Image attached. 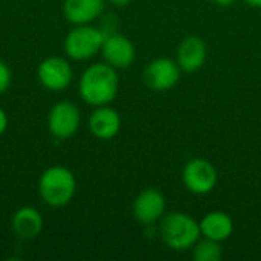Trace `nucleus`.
<instances>
[{"label":"nucleus","mask_w":261,"mask_h":261,"mask_svg":"<svg viewBox=\"0 0 261 261\" xmlns=\"http://www.w3.org/2000/svg\"><path fill=\"white\" fill-rule=\"evenodd\" d=\"M101 55L107 64L115 69H127L132 66L136 57V49L132 40L122 34H110L106 35Z\"/></svg>","instance_id":"obj_9"},{"label":"nucleus","mask_w":261,"mask_h":261,"mask_svg":"<svg viewBox=\"0 0 261 261\" xmlns=\"http://www.w3.org/2000/svg\"><path fill=\"white\" fill-rule=\"evenodd\" d=\"M80 122H81L80 109L70 101L57 102L50 109V113H49V118H47L49 132L57 139L72 138L78 132Z\"/></svg>","instance_id":"obj_7"},{"label":"nucleus","mask_w":261,"mask_h":261,"mask_svg":"<svg viewBox=\"0 0 261 261\" xmlns=\"http://www.w3.org/2000/svg\"><path fill=\"white\" fill-rule=\"evenodd\" d=\"M206 61V44L197 35L185 37L177 47V64L184 72L193 73L203 67Z\"/></svg>","instance_id":"obj_11"},{"label":"nucleus","mask_w":261,"mask_h":261,"mask_svg":"<svg viewBox=\"0 0 261 261\" xmlns=\"http://www.w3.org/2000/svg\"><path fill=\"white\" fill-rule=\"evenodd\" d=\"M200 234L205 239H211L216 242L228 240L234 231L232 219L223 211H213L208 213L200 220Z\"/></svg>","instance_id":"obj_15"},{"label":"nucleus","mask_w":261,"mask_h":261,"mask_svg":"<svg viewBox=\"0 0 261 261\" xmlns=\"http://www.w3.org/2000/svg\"><path fill=\"white\" fill-rule=\"evenodd\" d=\"M104 11V0H64L63 12L73 24H89Z\"/></svg>","instance_id":"obj_13"},{"label":"nucleus","mask_w":261,"mask_h":261,"mask_svg":"<svg viewBox=\"0 0 261 261\" xmlns=\"http://www.w3.org/2000/svg\"><path fill=\"white\" fill-rule=\"evenodd\" d=\"M119 78L115 67L107 63H95L89 66L78 84L80 96L89 106H109L118 95Z\"/></svg>","instance_id":"obj_1"},{"label":"nucleus","mask_w":261,"mask_h":261,"mask_svg":"<svg viewBox=\"0 0 261 261\" xmlns=\"http://www.w3.org/2000/svg\"><path fill=\"white\" fill-rule=\"evenodd\" d=\"M182 180L188 191L193 194H208L217 185V170L214 165L202 158L191 159L185 164L182 171Z\"/></svg>","instance_id":"obj_5"},{"label":"nucleus","mask_w":261,"mask_h":261,"mask_svg":"<svg viewBox=\"0 0 261 261\" xmlns=\"http://www.w3.org/2000/svg\"><path fill=\"white\" fill-rule=\"evenodd\" d=\"M40 197L44 203L54 208L67 205L76 191V180L73 173L61 165H55L43 171L38 182Z\"/></svg>","instance_id":"obj_2"},{"label":"nucleus","mask_w":261,"mask_h":261,"mask_svg":"<svg viewBox=\"0 0 261 261\" xmlns=\"http://www.w3.org/2000/svg\"><path fill=\"white\" fill-rule=\"evenodd\" d=\"M12 229L21 240H32L38 237L43 229V217L32 206H23L12 216Z\"/></svg>","instance_id":"obj_14"},{"label":"nucleus","mask_w":261,"mask_h":261,"mask_svg":"<svg viewBox=\"0 0 261 261\" xmlns=\"http://www.w3.org/2000/svg\"><path fill=\"white\" fill-rule=\"evenodd\" d=\"M106 34L90 24H76L64 40V50L69 58L84 61L101 52Z\"/></svg>","instance_id":"obj_4"},{"label":"nucleus","mask_w":261,"mask_h":261,"mask_svg":"<svg viewBox=\"0 0 261 261\" xmlns=\"http://www.w3.org/2000/svg\"><path fill=\"white\" fill-rule=\"evenodd\" d=\"M37 75L44 89L60 92L70 86L73 70L67 60L61 57H47L40 63Z\"/></svg>","instance_id":"obj_8"},{"label":"nucleus","mask_w":261,"mask_h":261,"mask_svg":"<svg viewBox=\"0 0 261 261\" xmlns=\"http://www.w3.org/2000/svg\"><path fill=\"white\" fill-rule=\"evenodd\" d=\"M89 128L95 138L109 141L119 133L121 116L115 109L109 106H99L92 112L89 118Z\"/></svg>","instance_id":"obj_12"},{"label":"nucleus","mask_w":261,"mask_h":261,"mask_svg":"<svg viewBox=\"0 0 261 261\" xmlns=\"http://www.w3.org/2000/svg\"><path fill=\"white\" fill-rule=\"evenodd\" d=\"M109 2H110L112 5H115V6H119V8H121V6H127L132 0H109Z\"/></svg>","instance_id":"obj_20"},{"label":"nucleus","mask_w":261,"mask_h":261,"mask_svg":"<svg viewBox=\"0 0 261 261\" xmlns=\"http://www.w3.org/2000/svg\"><path fill=\"white\" fill-rule=\"evenodd\" d=\"M165 206V196L156 188H147L133 202V217L142 225H153L162 219Z\"/></svg>","instance_id":"obj_10"},{"label":"nucleus","mask_w":261,"mask_h":261,"mask_svg":"<svg viewBox=\"0 0 261 261\" xmlns=\"http://www.w3.org/2000/svg\"><path fill=\"white\" fill-rule=\"evenodd\" d=\"M12 81V73L11 69L8 67V64L5 61L0 60V93H5Z\"/></svg>","instance_id":"obj_17"},{"label":"nucleus","mask_w":261,"mask_h":261,"mask_svg":"<svg viewBox=\"0 0 261 261\" xmlns=\"http://www.w3.org/2000/svg\"><path fill=\"white\" fill-rule=\"evenodd\" d=\"M180 72L182 69L177 61L162 57L147 64L144 70V81L147 87L154 92H167L179 83Z\"/></svg>","instance_id":"obj_6"},{"label":"nucleus","mask_w":261,"mask_h":261,"mask_svg":"<svg viewBox=\"0 0 261 261\" xmlns=\"http://www.w3.org/2000/svg\"><path fill=\"white\" fill-rule=\"evenodd\" d=\"M223 255L220 242L203 239L197 240V243L193 246V258L196 261H220Z\"/></svg>","instance_id":"obj_16"},{"label":"nucleus","mask_w":261,"mask_h":261,"mask_svg":"<svg viewBox=\"0 0 261 261\" xmlns=\"http://www.w3.org/2000/svg\"><path fill=\"white\" fill-rule=\"evenodd\" d=\"M6 127H8V116H6V113H5V110L0 107V136L5 133V130H6Z\"/></svg>","instance_id":"obj_18"},{"label":"nucleus","mask_w":261,"mask_h":261,"mask_svg":"<svg viewBox=\"0 0 261 261\" xmlns=\"http://www.w3.org/2000/svg\"><path fill=\"white\" fill-rule=\"evenodd\" d=\"M216 5H219V6H223V8H229V6H232L237 0H213Z\"/></svg>","instance_id":"obj_19"},{"label":"nucleus","mask_w":261,"mask_h":261,"mask_svg":"<svg viewBox=\"0 0 261 261\" xmlns=\"http://www.w3.org/2000/svg\"><path fill=\"white\" fill-rule=\"evenodd\" d=\"M245 3H248L252 8H261V0H245Z\"/></svg>","instance_id":"obj_21"},{"label":"nucleus","mask_w":261,"mask_h":261,"mask_svg":"<svg viewBox=\"0 0 261 261\" xmlns=\"http://www.w3.org/2000/svg\"><path fill=\"white\" fill-rule=\"evenodd\" d=\"M164 243L174 251H187L193 248L200 237V225L185 213L167 214L159 226Z\"/></svg>","instance_id":"obj_3"}]
</instances>
